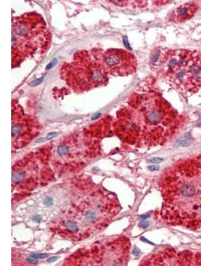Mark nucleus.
<instances>
[{"label": "nucleus", "mask_w": 201, "mask_h": 266, "mask_svg": "<svg viewBox=\"0 0 201 266\" xmlns=\"http://www.w3.org/2000/svg\"><path fill=\"white\" fill-rule=\"evenodd\" d=\"M101 115V114L100 113H99V114H97L95 115L93 117H92V120H96V119H98V118H99L100 117Z\"/></svg>", "instance_id": "nucleus-24"}, {"label": "nucleus", "mask_w": 201, "mask_h": 266, "mask_svg": "<svg viewBox=\"0 0 201 266\" xmlns=\"http://www.w3.org/2000/svg\"><path fill=\"white\" fill-rule=\"evenodd\" d=\"M22 126L19 124H15L12 127V135L13 137L16 136L22 131Z\"/></svg>", "instance_id": "nucleus-9"}, {"label": "nucleus", "mask_w": 201, "mask_h": 266, "mask_svg": "<svg viewBox=\"0 0 201 266\" xmlns=\"http://www.w3.org/2000/svg\"><path fill=\"white\" fill-rule=\"evenodd\" d=\"M58 135V133L57 132H52L49 133H48V134H47V135L46 138H44L45 141H46L47 140H49L50 139H52V138H54L57 136Z\"/></svg>", "instance_id": "nucleus-13"}, {"label": "nucleus", "mask_w": 201, "mask_h": 266, "mask_svg": "<svg viewBox=\"0 0 201 266\" xmlns=\"http://www.w3.org/2000/svg\"><path fill=\"white\" fill-rule=\"evenodd\" d=\"M25 174L21 171H16L13 173L12 180L15 183H20L24 180Z\"/></svg>", "instance_id": "nucleus-7"}, {"label": "nucleus", "mask_w": 201, "mask_h": 266, "mask_svg": "<svg viewBox=\"0 0 201 266\" xmlns=\"http://www.w3.org/2000/svg\"><path fill=\"white\" fill-rule=\"evenodd\" d=\"M193 139L191 133H186L179 138L173 143L174 147H186L190 146L193 142Z\"/></svg>", "instance_id": "nucleus-5"}, {"label": "nucleus", "mask_w": 201, "mask_h": 266, "mask_svg": "<svg viewBox=\"0 0 201 266\" xmlns=\"http://www.w3.org/2000/svg\"><path fill=\"white\" fill-rule=\"evenodd\" d=\"M12 28L13 66L33 54H42L50 47L51 33L39 15L26 14L16 18Z\"/></svg>", "instance_id": "nucleus-1"}, {"label": "nucleus", "mask_w": 201, "mask_h": 266, "mask_svg": "<svg viewBox=\"0 0 201 266\" xmlns=\"http://www.w3.org/2000/svg\"><path fill=\"white\" fill-rule=\"evenodd\" d=\"M85 218L88 222H93L95 220L96 218V214L94 211L91 210H88L86 211L85 213Z\"/></svg>", "instance_id": "nucleus-10"}, {"label": "nucleus", "mask_w": 201, "mask_h": 266, "mask_svg": "<svg viewBox=\"0 0 201 266\" xmlns=\"http://www.w3.org/2000/svg\"><path fill=\"white\" fill-rule=\"evenodd\" d=\"M195 188L190 184L182 185L180 188V194L186 198L192 197L195 194Z\"/></svg>", "instance_id": "nucleus-6"}, {"label": "nucleus", "mask_w": 201, "mask_h": 266, "mask_svg": "<svg viewBox=\"0 0 201 266\" xmlns=\"http://www.w3.org/2000/svg\"><path fill=\"white\" fill-rule=\"evenodd\" d=\"M69 151L68 147L64 145H59L58 147L57 153L60 157H63L68 153Z\"/></svg>", "instance_id": "nucleus-11"}, {"label": "nucleus", "mask_w": 201, "mask_h": 266, "mask_svg": "<svg viewBox=\"0 0 201 266\" xmlns=\"http://www.w3.org/2000/svg\"><path fill=\"white\" fill-rule=\"evenodd\" d=\"M44 204L47 207H50L53 204V200L51 197L48 196L44 199Z\"/></svg>", "instance_id": "nucleus-14"}, {"label": "nucleus", "mask_w": 201, "mask_h": 266, "mask_svg": "<svg viewBox=\"0 0 201 266\" xmlns=\"http://www.w3.org/2000/svg\"><path fill=\"white\" fill-rule=\"evenodd\" d=\"M32 220L35 221V222H37V223H39L42 220V218L40 215H34L33 216Z\"/></svg>", "instance_id": "nucleus-20"}, {"label": "nucleus", "mask_w": 201, "mask_h": 266, "mask_svg": "<svg viewBox=\"0 0 201 266\" xmlns=\"http://www.w3.org/2000/svg\"><path fill=\"white\" fill-rule=\"evenodd\" d=\"M103 61L110 75L124 76L135 72L137 60L132 53L124 49L111 48L104 53Z\"/></svg>", "instance_id": "nucleus-3"}, {"label": "nucleus", "mask_w": 201, "mask_h": 266, "mask_svg": "<svg viewBox=\"0 0 201 266\" xmlns=\"http://www.w3.org/2000/svg\"><path fill=\"white\" fill-rule=\"evenodd\" d=\"M59 258V257L58 256H53L52 257L50 258H48L47 259V262H49V263H51V262H54L58 260Z\"/></svg>", "instance_id": "nucleus-22"}, {"label": "nucleus", "mask_w": 201, "mask_h": 266, "mask_svg": "<svg viewBox=\"0 0 201 266\" xmlns=\"http://www.w3.org/2000/svg\"><path fill=\"white\" fill-rule=\"evenodd\" d=\"M147 168L151 172L157 171L160 169V166L158 165H151L147 167Z\"/></svg>", "instance_id": "nucleus-18"}, {"label": "nucleus", "mask_w": 201, "mask_h": 266, "mask_svg": "<svg viewBox=\"0 0 201 266\" xmlns=\"http://www.w3.org/2000/svg\"><path fill=\"white\" fill-rule=\"evenodd\" d=\"M198 10L197 5L187 3L178 6L170 13L168 19L174 23H182L193 17Z\"/></svg>", "instance_id": "nucleus-4"}, {"label": "nucleus", "mask_w": 201, "mask_h": 266, "mask_svg": "<svg viewBox=\"0 0 201 266\" xmlns=\"http://www.w3.org/2000/svg\"><path fill=\"white\" fill-rule=\"evenodd\" d=\"M149 217V215H141V217L142 218V219L145 220V219H147V218H148Z\"/></svg>", "instance_id": "nucleus-25"}, {"label": "nucleus", "mask_w": 201, "mask_h": 266, "mask_svg": "<svg viewBox=\"0 0 201 266\" xmlns=\"http://www.w3.org/2000/svg\"><path fill=\"white\" fill-rule=\"evenodd\" d=\"M30 256L37 258H44L47 257L48 256V255L47 254H46V253H44V254H31Z\"/></svg>", "instance_id": "nucleus-16"}, {"label": "nucleus", "mask_w": 201, "mask_h": 266, "mask_svg": "<svg viewBox=\"0 0 201 266\" xmlns=\"http://www.w3.org/2000/svg\"><path fill=\"white\" fill-rule=\"evenodd\" d=\"M140 249L137 248V247H136V248H135L134 249L132 253H133V254L134 255L137 256L140 254Z\"/></svg>", "instance_id": "nucleus-23"}, {"label": "nucleus", "mask_w": 201, "mask_h": 266, "mask_svg": "<svg viewBox=\"0 0 201 266\" xmlns=\"http://www.w3.org/2000/svg\"><path fill=\"white\" fill-rule=\"evenodd\" d=\"M164 159L160 157H151L149 159L147 162L149 164H158L162 162Z\"/></svg>", "instance_id": "nucleus-12"}, {"label": "nucleus", "mask_w": 201, "mask_h": 266, "mask_svg": "<svg viewBox=\"0 0 201 266\" xmlns=\"http://www.w3.org/2000/svg\"><path fill=\"white\" fill-rule=\"evenodd\" d=\"M43 79H44V78H43V77L39 78V79H37L35 80L34 81L32 82L31 83V85L32 86H36L38 85L41 84V83L43 82Z\"/></svg>", "instance_id": "nucleus-17"}, {"label": "nucleus", "mask_w": 201, "mask_h": 266, "mask_svg": "<svg viewBox=\"0 0 201 266\" xmlns=\"http://www.w3.org/2000/svg\"><path fill=\"white\" fill-rule=\"evenodd\" d=\"M140 227L143 229H145L147 228L149 225V223L148 221H141L140 224Z\"/></svg>", "instance_id": "nucleus-21"}, {"label": "nucleus", "mask_w": 201, "mask_h": 266, "mask_svg": "<svg viewBox=\"0 0 201 266\" xmlns=\"http://www.w3.org/2000/svg\"><path fill=\"white\" fill-rule=\"evenodd\" d=\"M103 53L98 50L78 51L73 62L65 65L64 76L77 90L86 91L104 85L110 75L104 64Z\"/></svg>", "instance_id": "nucleus-2"}, {"label": "nucleus", "mask_w": 201, "mask_h": 266, "mask_svg": "<svg viewBox=\"0 0 201 266\" xmlns=\"http://www.w3.org/2000/svg\"><path fill=\"white\" fill-rule=\"evenodd\" d=\"M57 58H54L52 62H50L47 65L46 69H51L53 67H54L57 64Z\"/></svg>", "instance_id": "nucleus-15"}, {"label": "nucleus", "mask_w": 201, "mask_h": 266, "mask_svg": "<svg viewBox=\"0 0 201 266\" xmlns=\"http://www.w3.org/2000/svg\"><path fill=\"white\" fill-rule=\"evenodd\" d=\"M66 228L69 231L73 232H77L78 231L79 228L77 223L71 220H68L66 223Z\"/></svg>", "instance_id": "nucleus-8"}, {"label": "nucleus", "mask_w": 201, "mask_h": 266, "mask_svg": "<svg viewBox=\"0 0 201 266\" xmlns=\"http://www.w3.org/2000/svg\"><path fill=\"white\" fill-rule=\"evenodd\" d=\"M27 260L32 264H36L38 262V260L37 258L31 256L27 258Z\"/></svg>", "instance_id": "nucleus-19"}]
</instances>
